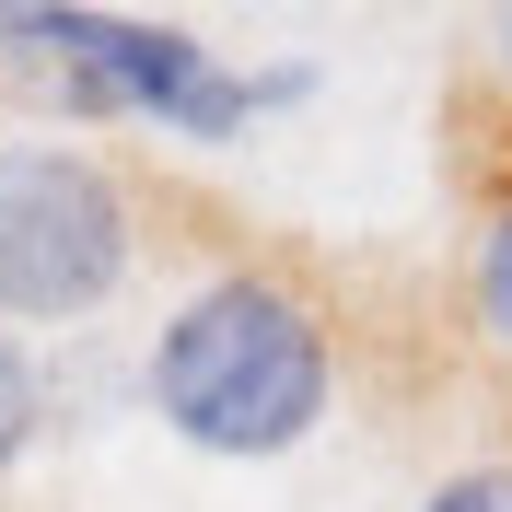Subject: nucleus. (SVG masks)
I'll return each mask as SVG.
<instances>
[{"label":"nucleus","mask_w":512,"mask_h":512,"mask_svg":"<svg viewBox=\"0 0 512 512\" xmlns=\"http://www.w3.org/2000/svg\"><path fill=\"white\" fill-rule=\"evenodd\" d=\"M419 512H512V466H466V478H443Z\"/></svg>","instance_id":"nucleus-6"},{"label":"nucleus","mask_w":512,"mask_h":512,"mask_svg":"<svg viewBox=\"0 0 512 512\" xmlns=\"http://www.w3.org/2000/svg\"><path fill=\"white\" fill-rule=\"evenodd\" d=\"M128 280V198L70 140H0V326H70Z\"/></svg>","instance_id":"nucleus-3"},{"label":"nucleus","mask_w":512,"mask_h":512,"mask_svg":"<svg viewBox=\"0 0 512 512\" xmlns=\"http://www.w3.org/2000/svg\"><path fill=\"white\" fill-rule=\"evenodd\" d=\"M338 396V350H326L315 303L291 280H198L152 338V408L175 443L198 454H291Z\"/></svg>","instance_id":"nucleus-1"},{"label":"nucleus","mask_w":512,"mask_h":512,"mask_svg":"<svg viewBox=\"0 0 512 512\" xmlns=\"http://www.w3.org/2000/svg\"><path fill=\"white\" fill-rule=\"evenodd\" d=\"M489 47H501V59H512V12H501V24H489Z\"/></svg>","instance_id":"nucleus-7"},{"label":"nucleus","mask_w":512,"mask_h":512,"mask_svg":"<svg viewBox=\"0 0 512 512\" xmlns=\"http://www.w3.org/2000/svg\"><path fill=\"white\" fill-rule=\"evenodd\" d=\"M0 47L24 70H47L82 117H163L187 140H233L256 105H291L303 70H222L198 35L175 24H128V12H59V0H12Z\"/></svg>","instance_id":"nucleus-2"},{"label":"nucleus","mask_w":512,"mask_h":512,"mask_svg":"<svg viewBox=\"0 0 512 512\" xmlns=\"http://www.w3.org/2000/svg\"><path fill=\"white\" fill-rule=\"evenodd\" d=\"M35 408H47V396H35V361L12 350V326H0V478H12V454L35 443Z\"/></svg>","instance_id":"nucleus-4"},{"label":"nucleus","mask_w":512,"mask_h":512,"mask_svg":"<svg viewBox=\"0 0 512 512\" xmlns=\"http://www.w3.org/2000/svg\"><path fill=\"white\" fill-rule=\"evenodd\" d=\"M478 326H489V338L512 350V210L478 233Z\"/></svg>","instance_id":"nucleus-5"}]
</instances>
